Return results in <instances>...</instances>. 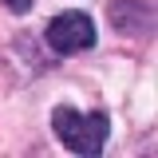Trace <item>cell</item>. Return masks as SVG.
<instances>
[{
    "label": "cell",
    "mask_w": 158,
    "mask_h": 158,
    "mask_svg": "<svg viewBox=\"0 0 158 158\" xmlns=\"http://www.w3.org/2000/svg\"><path fill=\"white\" fill-rule=\"evenodd\" d=\"M52 131L71 154L95 158L103 154V142L111 135V115L107 111H75V107H56L52 111Z\"/></svg>",
    "instance_id": "obj_1"
},
{
    "label": "cell",
    "mask_w": 158,
    "mask_h": 158,
    "mask_svg": "<svg viewBox=\"0 0 158 158\" xmlns=\"http://www.w3.org/2000/svg\"><path fill=\"white\" fill-rule=\"evenodd\" d=\"M48 44L56 48L59 56H79L95 48V24L87 12H59L48 24Z\"/></svg>",
    "instance_id": "obj_2"
},
{
    "label": "cell",
    "mask_w": 158,
    "mask_h": 158,
    "mask_svg": "<svg viewBox=\"0 0 158 158\" xmlns=\"http://www.w3.org/2000/svg\"><path fill=\"white\" fill-rule=\"evenodd\" d=\"M4 8H12V12H28L32 0H4Z\"/></svg>",
    "instance_id": "obj_3"
}]
</instances>
